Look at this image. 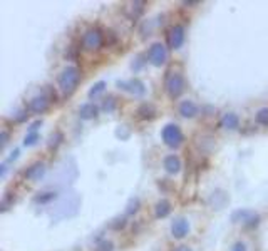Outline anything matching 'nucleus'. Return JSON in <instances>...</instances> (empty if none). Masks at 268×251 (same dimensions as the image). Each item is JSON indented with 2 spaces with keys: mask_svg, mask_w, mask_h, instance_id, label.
<instances>
[{
  "mask_svg": "<svg viewBox=\"0 0 268 251\" xmlns=\"http://www.w3.org/2000/svg\"><path fill=\"white\" fill-rule=\"evenodd\" d=\"M79 80H80V72L78 67L74 66H69L62 70V74L59 76V88L62 90L64 96H70L78 89L79 86Z\"/></svg>",
  "mask_w": 268,
  "mask_h": 251,
  "instance_id": "f257e3e1",
  "label": "nucleus"
},
{
  "mask_svg": "<svg viewBox=\"0 0 268 251\" xmlns=\"http://www.w3.org/2000/svg\"><path fill=\"white\" fill-rule=\"evenodd\" d=\"M232 223L234 224H242V226H246V228H255L260 223V216L258 213L252 210H236L233 211L232 216H230Z\"/></svg>",
  "mask_w": 268,
  "mask_h": 251,
  "instance_id": "f03ea898",
  "label": "nucleus"
},
{
  "mask_svg": "<svg viewBox=\"0 0 268 251\" xmlns=\"http://www.w3.org/2000/svg\"><path fill=\"white\" fill-rule=\"evenodd\" d=\"M184 77L180 74V72H168L166 76V90L170 94L171 99L180 98L181 94L184 92Z\"/></svg>",
  "mask_w": 268,
  "mask_h": 251,
  "instance_id": "7ed1b4c3",
  "label": "nucleus"
},
{
  "mask_svg": "<svg viewBox=\"0 0 268 251\" xmlns=\"http://www.w3.org/2000/svg\"><path fill=\"white\" fill-rule=\"evenodd\" d=\"M161 138L168 148H178L183 142V132L176 124H168L162 128Z\"/></svg>",
  "mask_w": 268,
  "mask_h": 251,
  "instance_id": "20e7f679",
  "label": "nucleus"
},
{
  "mask_svg": "<svg viewBox=\"0 0 268 251\" xmlns=\"http://www.w3.org/2000/svg\"><path fill=\"white\" fill-rule=\"evenodd\" d=\"M104 44V34L99 28H89L82 36V46L88 50H98Z\"/></svg>",
  "mask_w": 268,
  "mask_h": 251,
  "instance_id": "39448f33",
  "label": "nucleus"
},
{
  "mask_svg": "<svg viewBox=\"0 0 268 251\" xmlns=\"http://www.w3.org/2000/svg\"><path fill=\"white\" fill-rule=\"evenodd\" d=\"M148 59L154 67H161L166 64L168 60V52L166 47L161 44V42H156L150 47V52H148Z\"/></svg>",
  "mask_w": 268,
  "mask_h": 251,
  "instance_id": "423d86ee",
  "label": "nucleus"
},
{
  "mask_svg": "<svg viewBox=\"0 0 268 251\" xmlns=\"http://www.w3.org/2000/svg\"><path fill=\"white\" fill-rule=\"evenodd\" d=\"M118 88L134 96H144L146 88L140 79H129V80H118Z\"/></svg>",
  "mask_w": 268,
  "mask_h": 251,
  "instance_id": "0eeeda50",
  "label": "nucleus"
},
{
  "mask_svg": "<svg viewBox=\"0 0 268 251\" xmlns=\"http://www.w3.org/2000/svg\"><path fill=\"white\" fill-rule=\"evenodd\" d=\"M168 44L173 50L180 49L184 44V27L183 26H173L170 34H168Z\"/></svg>",
  "mask_w": 268,
  "mask_h": 251,
  "instance_id": "6e6552de",
  "label": "nucleus"
},
{
  "mask_svg": "<svg viewBox=\"0 0 268 251\" xmlns=\"http://www.w3.org/2000/svg\"><path fill=\"white\" fill-rule=\"evenodd\" d=\"M188 231H190V223L183 216L176 218L173 223H171V234H173V238L176 240H183L184 236L188 234Z\"/></svg>",
  "mask_w": 268,
  "mask_h": 251,
  "instance_id": "1a4fd4ad",
  "label": "nucleus"
},
{
  "mask_svg": "<svg viewBox=\"0 0 268 251\" xmlns=\"http://www.w3.org/2000/svg\"><path fill=\"white\" fill-rule=\"evenodd\" d=\"M47 172V168L44 162L37 161L34 162L30 168H27L26 172H24V176H26V180H30V181H39L40 178H44V174Z\"/></svg>",
  "mask_w": 268,
  "mask_h": 251,
  "instance_id": "9d476101",
  "label": "nucleus"
},
{
  "mask_svg": "<svg viewBox=\"0 0 268 251\" xmlns=\"http://www.w3.org/2000/svg\"><path fill=\"white\" fill-rule=\"evenodd\" d=\"M49 102L50 100L47 99L46 96H36V98L28 102V109L36 114H42V112H46L47 108H49Z\"/></svg>",
  "mask_w": 268,
  "mask_h": 251,
  "instance_id": "9b49d317",
  "label": "nucleus"
},
{
  "mask_svg": "<svg viewBox=\"0 0 268 251\" xmlns=\"http://www.w3.org/2000/svg\"><path fill=\"white\" fill-rule=\"evenodd\" d=\"M162 166H164L166 172H170V174H178L181 171V161L178 156H174V154L166 156L164 161H162Z\"/></svg>",
  "mask_w": 268,
  "mask_h": 251,
  "instance_id": "f8f14e48",
  "label": "nucleus"
},
{
  "mask_svg": "<svg viewBox=\"0 0 268 251\" xmlns=\"http://www.w3.org/2000/svg\"><path fill=\"white\" fill-rule=\"evenodd\" d=\"M198 106H196L193 100H183L180 104V114L186 119H193L198 116Z\"/></svg>",
  "mask_w": 268,
  "mask_h": 251,
  "instance_id": "ddd939ff",
  "label": "nucleus"
},
{
  "mask_svg": "<svg viewBox=\"0 0 268 251\" xmlns=\"http://www.w3.org/2000/svg\"><path fill=\"white\" fill-rule=\"evenodd\" d=\"M98 112H99L98 106L92 102H86L79 108V116H80V119H84V120L96 119L98 118Z\"/></svg>",
  "mask_w": 268,
  "mask_h": 251,
  "instance_id": "4468645a",
  "label": "nucleus"
},
{
  "mask_svg": "<svg viewBox=\"0 0 268 251\" xmlns=\"http://www.w3.org/2000/svg\"><path fill=\"white\" fill-rule=\"evenodd\" d=\"M220 126L224 129H228V131H234V129L240 128V118H238L236 114L233 112H228L224 114L222 118V122H220Z\"/></svg>",
  "mask_w": 268,
  "mask_h": 251,
  "instance_id": "2eb2a0df",
  "label": "nucleus"
},
{
  "mask_svg": "<svg viewBox=\"0 0 268 251\" xmlns=\"http://www.w3.org/2000/svg\"><path fill=\"white\" fill-rule=\"evenodd\" d=\"M154 213L156 218H166L171 213V202L168 200H160L154 206Z\"/></svg>",
  "mask_w": 268,
  "mask_h": 251,
  "instance_id": "dca6fc26",
  "label": "nucleus"
},
{
  "mask_svg": "<svg viewBox=\"0 0 268 251\" xmlns=\"http://www.w3.org/2000/svg\"><path fill=\"white\" fill-rule=\"evenodd\" d=\"M138 114H140V118L141 119H144V120H151V119H154L156 118V109H154V106L152 104H141L140 106V109H138Z\"/></svg>",
  "mask_w": 268,
  "mask_h": 251,
  "instance_id": "f3484780",
  "label": "nucleus"
},
{
  "mask_svg": "<svg viewBox=\"0 0 268 251\" xmlns=\"http://www.w3.org/2000/svg\"><path fill=\"white\" fill-rule=\"evenodd\" d=\"M106 82L104 80H99V82H96V84L92 86V88L89 89V92H88V96H89V99H94V98H98V96L100 94V92H104V89H106Z\"/></svg>",
  "mask_w": 268,
  "mask_h": 251,
  "instance_id": "a211bd4d",
  "label": "nucleus"
},
{
  "mask_svg": "<svg viewBox=\"0 0 268 251\" xmlns=\"http://www.w3.org/2000/svg\"><path fill=\"white\" fill-rule=\"evenodd\" d=\"M56 198H57L56 192H39V194L34 198V201H36V202H40V204H46V202L54 201Z\"/></svg>",
  "mask_w": 268,
  "mask_h": 251,
  "instance_id": "6ab92c4d",
  "label": "nucleus"
},
{
  "mask_svg": "<svg viewBox=\"0 0 268 251\" xmlns=\"http://www.w3.org/2000/svg\"><path fill=\"white\" fill-rule=\"evenodd\" d=\"M255 120L260 126H268V108H262L255 114Z\"/></svg>",
  "mask_w": 268,
  "mask_h": 251,
  "instance_id": "aec40b11",
  "label": "nucleus"
},
{
  "mask_svg": "<svg viewBox=\"0 0 268 251\" xmlns=\"http://www.w3.org/2000/svg\"><path fill=\"white\" fill-rule=\"evenodd\" d=\"M62 141H64V136H62V132L57 131V132H54V134H52V136H50L49 148H50V149H57V148H59V144H60Z\"/></svg>",
  "mask_w": 268,
  "mask_h": 251,
  "instance_id": "412c9836",
  "label": "nucleus"
},
{
  "mask_svg": "<svg viewBox=\"0 0 268 251\" xmlns=\"http://www.w3.org/2000/svg\"><path fill=\"white\" fill-rule=\"evenodd\" d=\"M39 139H40V136L37 132H27L26 139H24V146H34Z\"/></svg>",
  "mask_w": 268,
  "mask_h": 251,
  "instance_id": "4be33fe9",
  "label": "nucleus"
},
{
  "mask_svg": "<svg viewBox=\"0 0 268 251\" xmlns=\"http://www.w3.org/2000/svg\"><path fill=\"white\" fill-rule=\"evenodd\" d=\"M102 109L106 110V112H112V110L116 109V99H114L112 96H109V98L102 102Z\"/></svg>",
  "mask_w": 268,
  "mask_h": 251,
  "instance_id": "5701e85b",
  "label": "nucleus"
},
{
  "mask_svg": "<svg viewBox=\"0 0 268 251\" xmlns=\"http://www.w3.org/2000/svg\"><path fill=\"white\" fill-rule=\"evenodd\" d=\"M138 210H140V200H138V198H132V200L129 201V204H128V211H126V213L128 214H134Z\"/></svg>",
  "mask_w": 268,
  "mask_h": 251,
  "instance_id": "b1692460",
  "label": "nucleus"
},
{
  "mask_svg": "<svg viewBox=\"0 0 268 251\" xmlns=\"http://www.w3.org/2000/svg\"><path fill=\"white\" fill-rule=\"evenodd\" d=\"M126 226V216H121V218H116L111 223V228L112 230H122Z\"/></svg>",
  "mask_w": 268,
  "mask_h": 251,
  "instance_id": "393cba45",
  "label": "nucleus"
},
{
  "mask_svg": "<svg viewBox=\"0 0 268 251\" xmlns=\"http://www.w3.org/2000/svg\"><path fill=\"white\" fill-rule=\"evenodd\" d=\"M114 250V244H112V241H100V243L98 244V250L96 251H112Z\"/></svg>",
  "mask_w": 268,
  "mask_h": 251,
  "instance_id": "a878e982",
  "label": "nucleus"
},
{
  "mask_svg": "<svg viewBox=\"0 0 268 251\" xmlns=\"http://www.w3.org/2000/svg\"><path fill=\"white\" fill-rule=\"evenodd\" d=\"M46 92H47L46 98L49 99L50 102H56V100H57V94H56V90L50 88V86H47V88H46Z\"/></svg>",
  "mask_w": 268,
  "mask_h": 251,
  "instance_id": "bb28decb",
  "label": "nucleus"
},
{
  "mask_svg": "<svg viewBox=\"0 0 268 251\" xmlns=\"http://www.w3.org/2000/svg\"><path fill=\"white\" fill-rule=\"evenodd\" d=\"M7 142H8V132L7 131H2V132H0V149L6 148Z\"/></svg>",
  "mask_w": 268,
  "mask_h": 251,
  "instance_id": "cd10ccee",
  "label": "nucleus"
},
{
  "mask_svg": "<svg viewBox=\"0 0 268 251\" xmlns=\"http://www.w3.org/2000/svg\"><path fill=\"white\" fill-rule=\"evenodd\" d=\"M40 126H42V120L40 119L34 120V122L30 124V128H28V132H37V129H39Z\"/></svg>",
  "mask_w": 268,
  "mask_h": 251,
  "instance_id": "c85d7f7f",
  "label": "nucleus"
},
{
  "mask_svg": "<svg viewBox=\"0 0 268 251\" xmlns=\"http://www.w3.org/2000/svg\"><path fill=\"white\" fill-rule=\"evenodd\" d=\"M69 50H70V52H67L66 57H70V59H78V47L70 46V47H69Z\"/></svg>",
  "mask_w": 268,
  "mask_h": 251,
  "instance_id": "c756f323",
  "label": "nucleus"
},
{
  "mask_svg": "<svg viewBox=\"0 0 268 251\" xmlns=\"http://www.w3.org/2000/svg\"><path fill=\"white\" fill-rule=\"evenodd\" d=\"M232 251H248V250H246L245 243H242V241H238V243H234V246H233V250H232Z\"/></svg>",
  "mask_w": 268,
  "mask_h": 251,
  "instance_id": "7c9ffc66",
  "label": "nucleus"
},
{
  "mask_svg": "<svg viewBox=\"0 0 268 251\" xmlns=\"http://www.w3.org/2000/svg\"><path fill=\"white\" fill-rule=\"evenodd\" d=\"M18 154H20V151H18V149H14V151L10 152V156H8V159H7V162L16 161V159L18 158Z\"/></svg>",
  "mask_w": 268,
  "mask_h": 251,
  "instance_id": "2f4dec72",
  "label": "nucleus"
},
{
  "mask_svg": "<svg viewBox=\"0 0 268 251\" xmlns=\"http://www.w3.org/2000/svg\"><path fill=\"white\" fill-rule=\"evenodd\" d=\"M116 134H118L119 138H128L129 136V132L126 131V126H121V129H118Z\"/></svg>",
  "mask_w": 268,
  "mask_h": 251,
  "instance_id": "473e14b6",
  "label": "nucleus"
},
{
  "mask_svg": "<svg viewBox=\"0 0 268 251\" xmlns=\"http://www.w3.org/2000/svg\"><path fill=\"white\" fill-rule=\"evenodd\" d=\"M136 60H138V64H136V66H132V69H134V70H140V69H141V66H142V62H144V60H142V56L138 57Z\"/></svg>",
  "mask_w": 268,
  "mask_h": 251,
  "instance_id": "72a5a7b5",
  "label": "nucleus"
},
{
  "mask_svg": "<svg viewBox=\"0 0 268 251\" xmlns=\"http://www.w3.org/2000/svg\"><path fill=\"white\" fill-rule=\"evenodd\" d=\"M174 251H193V250H191L190 246H184L183 244V246H178V248H176Z\"/></svg>",
  "mask_w": 268,
  "mask_h": 251,
  "instance_id": "f704fd0d",
  "label": "nucleus"
},
{
  "mask_svg": "<svg viewBox=\"0 0 268 251\" xmlns=\"http://www.w3.org/2000/svg\"><path fill=\"white\" fill-rule=\"evenodd\" d=\"M183 4H184L186 7H188V6H198L200 2H196V0H194V2H193V0H186V2H183Z\"/></svg>",
  "mask_w": 268,
  "mask_h": 251,
  "instance_id": "c9c22d12",
  "label": "nucleus"
},
{
  "mask_svg": "<svg viewBox=\"0 0 268 251\" xmlns=\"http://www.w3.org/2000/svg\"><path fill=\"white\" fill-rule=\"evenodd\" d=\"M6 172H7V164H2V170H0V176H6Z\"/></svg>",
  "mask_w": 268,
  "mask_h": 251,
  "instance_id": "e433bc0d",
  "label": "nucleus"
}]
</instances>
